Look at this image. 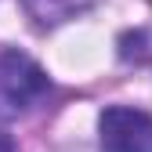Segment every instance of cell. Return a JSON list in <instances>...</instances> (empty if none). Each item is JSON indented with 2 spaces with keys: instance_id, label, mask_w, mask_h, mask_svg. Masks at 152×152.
Returning a JSON list of instances; mask_svg holds the SVG:
<instances>
[{
  "instance_id": "7a4b0ae2",
  "label": "cell",
  "mask_w": 152,
  "mask_h": 152,
  "mask_svg": "<svg viewBox=\"0 0 152 152\" xmlns=\"http://www.w3.org/2000/svg\"><path fill=\"white\" fill-rule=\"evenodd\" d=\"M102 152H152V116L130 105H109L98 116Z\"/></svg>"
},
{
  "instance_id": "277c9868",
  "label": "cell",
  "mask_w": 152,
  "mask_h": 152,
  "mask_svg": "<svg viewBox=\"0 0 152 152\" xmlns=\"http://www.w3.org/2000/svg\"><path fill=\"white\" fill-rule=\"evenodd\" d=\"M0 152H15V141H11V134L4 127H0Z\"/></svg>"
},
{
  "instance_id": "3957f363",
  "label": "cell",
  "mask_w": 152,
  "mask_h": 152,
  "mask_svg": "<svg viewBox=\"0 0 152 152\" xmlns=\"http://www.w3.org/2000/svg\"><path fill=\"white\" fill-rule=\"evenodd\" d=\"M94 0H22V7L36 18L40 26H58L65 18H76L83 15Z\"/></svg>"
},
{
  "instance_id": "6da1fadb",
  "label": "cell",
  "mask_w": 152,
  "mask_h": 152,
  "mask_svg": "<svg viewBox=\"0 0 152 152\" xmlns=\"http://www.w3.org/2000/svg\"><path fill=\"white\" fill-rule=\"evenodd\" d=\"M47 91H51L47 72L29 54H18V51L0 54V112H22L36 105Z\"/></svg>"
}]
</instances>
